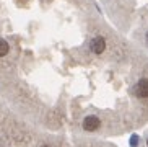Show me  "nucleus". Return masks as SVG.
Wrapping results in <instances>:
<instances>
[{
  "instance_id": "f257e3e1",
  "label": "nucleus",
  "mask_w": 148,
  "mask_h": 147,
  "mask_svg": "<svg viewBox=\"0 0 148 147\" xmlns=\"http://www.w3.org/2000/svg\"><path fill=\"white\" fill-rule=\"evenodd\" d=\"M90 51L93 54H103L106 51V41L103 36H96L90 41Z\"/></svg>"
},
{
  "instance_id": "f03ea898",
  "label": "nucleus",
  "mask_w": 148,
  "mask_h": 147,
  "mask_svg": "<svg viewBox=\"0 0 148 147\" xmlns=\"http://www.w3.org/2000/svg\"><path fill=\"white\" fill-rule=\"evenodd\" d=\"M134 93L138 98H148V78H140L134 87Z\"/></svg>"
},
{
  "instance_id": "7ed1b4c3",
  "label": "nucleus",
  "mask_w": 148,
  "mask_h": 147,
  "mask_svg": "<svg viewBox=\"0 0 148 147\" xmlns=\"http://www.w3.org/2000/svg\"><path fill=\"white\" fill-rule=\"evenodd\" d=\"M101 121H99V118L95 116V114H90V116H86L85 119H83V129L85 131H96L98 128H99Z\"/></svg>"
},
{
  "instance_id": "20e7f679",
  "label": "nucleus",
  "mask_w": 148,
  "mask_h": 147,
  "mask_svg": "<svg viewBox=\"0 0 148 147\" xmlns=\"http://www.w3.org/2000/svg\"><path fill=\"white\" fill-rule=\"evenodd\" d=\"M8 51H10V44L7 43L5 39L0 38V57L7 56V54H8Z\"/></svg>"
},
{
  "instance_id": "39448f33",
  "label": "nucleus",
  "mask_w": 148,
  "mask_h": 147,
  "mask_svg": "<svg viewBox=\"0 0 148 147\" xmlns=\"http://www.w3.org/2000/svg\"><path fill=\"white\" fill-rule=\"evenodd\" d=\"M130 147H138V136H130Z\"/></svg>"
},
{
  "instance_id": "423d86ee",
  "label": "nucleus",
  "mask_w": 148,
  "mask_h": 147,
  "mask_svg": "<svg viewBox=\"0 0 148 147\" xmlns=\"http://www.w3.org/2000/svg\"><path fill=\"white\" fill-rule=\"evenodd\" d=\"M41 147H51V146H47V144H44V146H41Z\"/></svg>"
},
{
  "instance_id": "0eeeda50",
  "label": "nucleus",
  "mask_w": 148,
  "mask_h": 147,
  "mask_svg": "<svg viewBox=\"0 0 148 147\" xmlns=\"http://www.w3.org/2000/svg\"><path fill=\"white\" fill-rule=\"evenodd\" d=\"M147 43H148V33H147Z\"/></svg>"
},
{
  "instance_id": "6e6552de",
  "label": "nucleus",
  "mask_w": 148,
  "mask_h": 147,
  "mask_svg": "<svg viewBox=\"0 0 148 147\" xmlns=\"http://www.w3.org/2000/svg\"><path fill=\"white\" fill-rule=\"evenodd\" d=\"M147 146H148V139H147Z\"/></svg>"
}]
</instances>
